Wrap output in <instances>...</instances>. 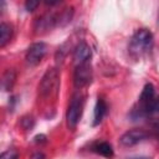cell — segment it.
Instances as JSON below:
<instances>
[{
	"label": "cell",
	"instance_id": "obj_1",
	"mask_svg": "<svg viewBox=\"0 0 159 159\" xmlns=\"http://www.w3.org/2000/svg\"><path fill=\"white\" fill-rule=\"evenodd\" d=\"M153 43V35L148 29H139L132 37L129 50L133 55H142L150 48Z\"/></svg>",
	"mask_w": 159,
	"mask_h": 159
},
{
	"label": "cell",
	"instance_id": "obj_21",
	"mask_svg": "<svg viewBox=\"0 0 159 159\" xmlns=\"http://www.w3.org/2000/svg\"><path fill=\"white\" fill-rule=\"evenodd\" d=\"M158 24H159V17H158Z\"/></svg>",
	"mask_w": 159,
	"mask_h": 159
},
{
	"label": "cell",
	"instance_id": "obj_4",
	"mask_svg": "<svg viewBox=\"0 0 159 159\" xmlns=\"http://www.w3.org/2000/svg\"><path fill=\"white\" fill-rule=\"evenodd\" d=\"M92 81V67L91 65L87 63H82L78 65L75 70V75H73V83L76 88H83L86 86H88Z\"/></svg>",
	"mask_w": 159,
	"mask_h": 159
},
{
	"label": "cell",
	"instance_id": "obj_2",
	"mask_svg": "<svg viewBox=\"0 0 159 159\" xmlns=\"http://www.w3.org/2000/svg\"><path fill=\"white\" fill-rule=\"evenodd\" d=\"M82 111H83V96L80 92H76L70 102V106L67 108L66 112V122H67V127L71 130H75L80 118L82 116Z\"/></svg>",
	"mask_w": 159,
	"mask_h": 159
},
{
	"label": "cell",
	"instance_id": "obj_8",
	"mask_svg": "<svg viewBox=\"0 0 159 159\" xmlns=\"http://www.w3.org/2000/svg\"><path fill=\"white\" fill-rule=\"evenodd\" d=\"M57 25V16L53 14H45L41 17H39L35 22V30L37 34L43 32V31H48L51 30L53 26Z\"/></svg>",
	"mask_w": 159,
	"mask_h": 159
},
{
	"label": "cell",
	"instance_id": "obj_11",
	"mask_svg": "<svg viewBox=\"0 0 159 159\" xmlns=\"http://www.w3.org/2000/svg\"><path fill=\"white\" fill-rule=\"evenodd\" d=\"M93 152H96L97 154L102 155V157H106V158H112L114 152H113V148L109 143L107 142H98L93 145Z\"/></svg>",
	"mask_w": 159,
	"mask_h": 159
},
{
	"label": "cell",
	"instance_id": "obj_10",
	"mask_svg": "<svg viewBox=\"0 0 159 159\" xmlns=\"http://www.w3.org/2000/svg\"><path fill=\"white\" fill-rule=\"evenodd\" d=\"M15 81H16L15 70H12V68L6 70L4 76H2V80H1V86H2L4 91H11L14 84H15Z\"/></svg>",
	"mask_w": 159,
	"mask_h": 159
},
{
	"label": "cell",
	"instance_id": "obj_13",
	"mask_svg": "<svg viewBox=\"0 0 159 159\" xmlns=\"http://www.w3.org/2000/svg\"><path fill=\"white\" fill-rule=\"evenodd\" d=\"M155 97V89H154V86L152 83H147L140 93V97H139V103L140 106H144L147 104L149 101H152L153 98Z\"/></svg>",
	"mask_w": 159,
	"mask_h": 159
},
{
	"label": "cell",
	"instance_id": "obj_17",
	"mask_svg": "<svg viewBox=\"0 0 159 159\" xmlns=\"http://www.w3.org/2000/svg\"><path fill=\"white\" fill-rule=\"evenodd\" d=\"M40 5V1H35V0H29L25 2V9L27 11H34L37 6Z\"/></svg>",
	"mask_w": 159,
	"mask_h": 159
},
{
	"label": "cell",
	"instance_id": "obj_19",
	"mask_svg": "<svg viewBox=\"0 0 159 159\" xmlns=\"http://www.w3.org/2000/svg\"><path fill=\"white\" fill-rule=\"evenodd\" d=\"M35 142L36 143H41V142H46V137L43 134H40V135H36L35 137Z\"/></svg>",
	"mask_w": 159,
	"mask_h": 159
},
{
	"label": "cell",
	"instance_id": "obj_14",
	"mask_svg": "<svg viewBox=\"0 0 159 159\" xmlns=\"http://www.w3.org/2000/svg\"><path fill=\"white\" fill-rule=\"evenodd\" d=\"M72 15H73V9H72V7L65 9V10L60 14V16H57V25L63 26V25L68 24V22L71 21V19H72Z\"/></svg>",
	"mask_w": 159,
	"mask_h": 159
},
{
	"label": "cell",
	"instance_id": "obj_16",
	"mask_svg": "<svg viewBox=\"0 0 159 159\" xmlns=\"http://www.w3.org/2000/svg\"><path fill=\"white\" fill-rule=\"evenodd\" d=\"M21 125H22L25 129H30V128H32V125H34V119H32L31 117H24V118L21 119Z\"/></svg>",
	"mask_w": 159,
	"mask_h": 159
},
{
	"label": "cell",
	"instance_id": "obj_18",
	"mask_svg": "<svg viewBox=\"0 0 159 159\" xmlns=\"http://www.w3.org/2000/svg\"><path fill=\"white\" fill-rule=\"evenodd\" d=\"M152 127H153V130H154V132H155V134H157V138L159 139V119L153 120Z\"/></svg>",
	"mask_w": 159,
	"mask_h": 159
},
{
	"label": "cell",
	"instance_id": "obj_7",
	"mask_svg": "<svg viewBox=\"0 0 159 159\" xmlns=\"http://www.w3.org/2000/svg\"><path fill=\"white\" fill-rule=\"evenodd\" d=\"M91 56H92V50H91L89 45L83 41L80 42L73 51V60L77 66L82 65V63H87L88 60L91 58Z\"/></svg>",
	"mask_w": 159,
	"mask_h": 159
},
{
	"label": "cell",
	"instance_id": "obj_15",
	"mask_svg": "<svg viewBox=\"0 0 159 159\" xmlns=\"http://www.w3.org/2000/svg\"><path fill=\"white\" fill-rule=\"evenodd\" d=\"M17 158H19V152L16 149H9L0 155V159H17Z\"/></svg>",
	"mask_w": 159,
	"mask_h": 159
},
{
	"label": "cell",
	"instance_id": "obj_5",
	"mask_svg": "<svg viewBox=\"0 0 159 159\" xmlns=\"http://www.w3.org/2000/svg\"><path fill=\"white\" fill-rule=\"evenodd\" d=\"M47 51V46L43 42H35L32 43L26 52V62L30 66H36L41 62V60L43 58V56L46 55Z\"/></svg>",
	"mask_w": 159,
	"mask_h": 159
},
{
	"label": "cell",
	"instance_id": "obj_6",
	"mask_svg": "<svg viewBox=\"0 0 159 159\" xmlns=\"http://www.w3.org/2000/svg\"><path fill=\"white\" fill-rule=\"evenodd\" d=\"M147 132H144L143 129H130L128 132H125L124 134H122L119 142L125 145V147H132L138 143H140L142 140H144L147 138Z\"/></svg>",
	"mask_w": 159,
	"mask_h": 159
},
{
	"label": "cell",
	"instance_id": "obj_3",
	"mask_svg": "<svg viewBox=\"0 0 159 159\" xmlns=\"http://www.w3.org/2000/svg\"><path fill=\"white\" fill-rule=\"evenodd\" d=\"M58 83H60L58 71L56 68H48L41 78V82L39 84V93L46 97L58 88Z\"/></svg>",
	"mask_w": 159,
	"mask_h": 159
},
{
	"label": "cell",
	"instance_id": "obj_9",
	"mask_svg": "<svg viewBox=\"0 0 159 159\" xmlns=\"http://www.w3.org/2000/svg\"><path fill=\"white\" fill-rule=\"evenodd\" d=\"M107 113V103L104 102V99L102 98H98L97 102H96V107H94V120H93V124L97 125L102 122V119L104 118Z\"/></svg>",
	"mask_w": 159,
	"mask_h": 159
},
{
	"label": "cell",
	"instance_id": "obj_20",
	"mask_svg": "<svg viewBox=\"0 0 159 159\" xmlns=\"http://www.w3.org/2000/svg\"><path fill=\"white\" fill-rule=\"evenodd\" d=\"M128 159H152L149 157H133V158H128Z\"/></svg>",
	"mask_w": 159,
	"mask_h": 159
},
{
	"label": "cell",
	"instance_id": "obj_12",
	"mask_svg": "<svg viewBox=\"0 0 159 159\" xmlns=\"http://www.w3.org/2000/svg\"><path fill=\"white\" fill-rule=\"evenodd\" d=\"M12 37V27L6 22L0 24V47H4Z\"/></svg>",
	"mask_w": 159,
	"mask_h": 159
}]
</instances>
